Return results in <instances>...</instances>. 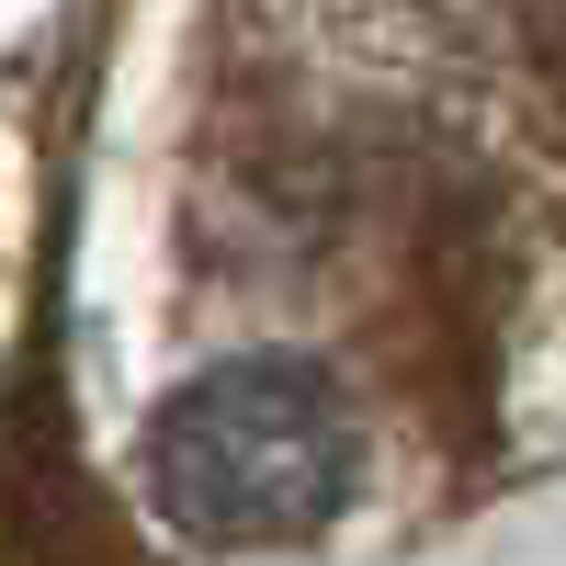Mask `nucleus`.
<instances>
[{
	"label": "nucleus",
	"instance_id": "obj_1",
	"mask_svg": "<svg viewBox=\"0 0 566 566\" xmlns=\"http://www.w3.org/2000/svg\"><path fill=\"white\" fill-rule=\"evenodd\" d=\"M363 488V419L295 352H239L148 419V510L193 544H306Z\"/></svg>",
	"mask_w": 566,
	"mask_h": 566
}]
</instances>
